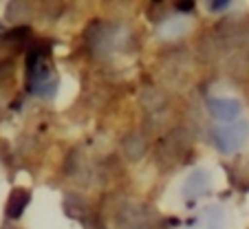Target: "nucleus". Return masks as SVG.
Wrapping results in <instances>:
<instances>
[{"instance_id":"0eeeda50","label":"nucleus","mask_w":249,"mask_h":229,"mask_svg":"<svg viewBox=\"0 0 249 229\" xmlns=\"http://www.w3.org/2000/svg\"><path fill=\"white\" fill-rule=\"evenodd\" d=\"M210 7H214V11H221L223 7H230V2H210Z\"/></svg>"},{"instance_id":"f257e3e1","label":"nucleus","mask_w":249,"mask_h":229,"mask_svg":"<svg viewBox=\"0 0 249 229\" xmlns=\"http://www.w3.org/2000/svg\"><path fill=\"white\" fill-rule=\"evenodd\" d=\"M247 135H249L247 123H231V126L212 130V141L221 152H236L247 141Z\"/></svg>"},{"instance_id":"f03ea898","label":"nucleus","mask_w":249,"mask_h":229,"mask_svg":"<svg viewBox=\"0 0 249 229\" xmlns=\"http://www.w3.org/2000/svg\"><path fill=\"white\" fill-rule=\"evenodd\" d=\"M207 110L212 112V117L221 119V122H234L243 110V104L234 97H212L207 102Z\"/></svg>"},{"instance_id":"20e7f679","label":"nucleus","mask_w":249,"mask_h":229,"mask_svg":"<svg viewBox=\"0 0 249 229\" xmlns=\"http://www.w3.org/2000/svg\"><path fill=\"white\" fill-rule=\"evenodd\" d=\"M124 152L128 155V159H139L143 152H146V141L141 135H128L122 143Z\"/></svg>"},{"instance_id":"39448f33","label":"nucleus","mask_w":249,"mask_h":229,"mask_svg":"<svg viewBox=\"0 0 249 229\" xmlns=\"http://www.w3.org/2000/svg\"><path fill=\"white\" fill-rule=\"evenodd\" d=\"M27 203H29V192H24V190L14 192V196H11V201H9V210H7L11 218H16V216L22 214V210L27 207Z\"/></svg>"},{"instance_id":"7ed1b4c3","label":"nucleus","mask_w":249,"mask_h":229,"mask_svg":"<svg viewBox=\"0 0 249 229\" xmlns=\"http://www.w3.org/2000/svg\"><path fill=\"white\" fill-rule=\"evenodd\" d=\"M207 185H210V176H207V172L196 170V172L188 178V183H185V196H188V198L201 196V194L207 190Z\"/></svg>"},{"instance_id":"423d86ee","label":"nucleus","mask_w":249,"mask_h":229,"mask_svg":"<svg viewBox=\"0 0 249 229\" xmlns=\"http://www.w3.org/2000/svg\"><path fill=\"white\" fill-rule=\"evenodd\" d=\"M177 9L179 11H190V9H194V2H177Z\"/></svg>"}]
</instances>
